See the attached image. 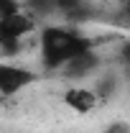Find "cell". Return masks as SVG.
Listing matches in <instances>:
<instances>
[{
	"label": "cell",
	"instance_id": "6da1fadb",
	"mask_svg": "<svg viewBox=\"0 0 130 133\" xmlns=\"http://www.w3.org/2000/svg\"><path fill=\"white\" fill-rule=\"evenodd\" d=\"M38 44H41V64L49 72L61 69L71 59H77V56H82V54H87L97 46L82 31L66 28V26H44Z\"/></svg>",
	"mask_w": 130,
	"mask_h": 133
},
{
	"label": "cell",
	"instance_id": "7a4b0ae2",
	"mask_svg": "<svg viewBox=\"0 0 130 133\" xmlns=\"http://www.w3.org/2000/svg\"><path fill=\"white\" fill-rule=\"evenodd\" d=\"M41 79V74L38 72H31L28 66H18V64H5L0 66V92H3V97H13L18 95L23 87H31L33 82H38Z\"/></svg>",
	"mask_w": 130,
	"mask_h": 133
},
{
	"label": "cell",
	"instance_id": "3957f363",
	"mask_svg": "<svg viewBox=\"0 0 130 133\" xmlns=\"http://www.w3.org/2000/svg\"><path fill=\"white\" fill-rule=\"evenodd\" d=\"M33 31H36V18L26 8L20 13L0 18V38H26Z\"/></svg>",
	"mask_w": 130,
	"mask_h": 133
},
{
	"label": "cell",
	"instance_id": "277c9868",
	"mask_svg": "<svg viewBox=\"0 0 130 133\" xmlns=\"http://www.w3.org/2000/svg\"><path fill=\"white\" fill-rule=\"evenodd\" d=\"M61 100H64V105H66V108H71L74 113H82V115H87V113H92V110L97 108L99 95L95 92V90H89V87L74 84V87L64 90Z\"/></svg>",
	"mask_w": 130,
	"mask_h": 133
},
{
	"label": "cell",
	"instance_id": "5b68a950",
	"mask_svg": "<svg viewBox=\"0 0 130 133\" xmlns=\"http://www.w3.org/2000/svg\"><path fill=\"white\" fill-rule=\"evenodd\" d=\"M102 66V59H99L97 54V46L92 51H87V54H82V56H77V59H71L69 64L61 66V74L64 77H87V74H92L95 69H99Z\"/></svg>",
	"mask_w": 130,
	"mask_h": 133
},
{
	"label": "cell",
	"instance_id": "8992f818",
	"mask_svg": "<svg viewBox=\"0 0 130 133\" xmlns=\"http://www.w3.org/2000/svg\"><path fill=\"white\" fill-rule=\"evenodd\" d=\"M23 5H26L28 13L41 16V18L51 16V13H59V3L56 0H23Z\"/></svg>",
	"mask_w": 130,
	"mask_h": 133
},
{
	"label": "cell",
	"instance_id": "52a82bcc",
	"mask_svg": "<svg viewBox=\"0 0 130 133\" xmlns=\"http://www.w3.org/2000/svg\"><path fill=\"white\" fill-rule=\"evenodd\" d=\"M20 44H23V38H0V51H3V59H10V56L20 54Z\"/></svg>",
	"mask_w": 130,
	"mask_h": 133
},
{
	"label": "cell",
	"instance_id": "ba28073f",
	"mask_svg": "<svg viewBox=\"0 0 130 133\" xmlns=\"http://www.w3.org/2000/svg\"><path fill=\"white\" fill-rule=\"evenodd\" d=\"M23 8H26L23 0H0V18L13 16V13H20Z\"/></svg>",
	"mask_w": 130,
	"mask_h": 133
},
{
	"label": "cell",
	"instance_id": "9c48e42d",
	"mask_svg": "<svg viewBox=\"0 0 130 133\" xmlns=\"http://www.w3.org/2000/svg\"><path fill=\"white\" fill-rule=\"evenodd\" d=\"M117 3H120V8H122V10H125V8L130 5V0H117Z\"/></svg>",
	"mask_w": 130,
	"mask_h": 133
},
{
	"label": "cell",
	"instance_id": "30bf717a",
	"mask_svg": "<svg viewBox=\"0 0 130 133\" xmlns=\"http://www.w3.org/2000/svg\"><path fill=\"white\" fill-rule=\"evenodd\" d=\"M125 13H128V16H130V5H128V8H125Z\"/></svg>",
	"mask_w": 130,
	"mask_h": 133
}]
</instances>
